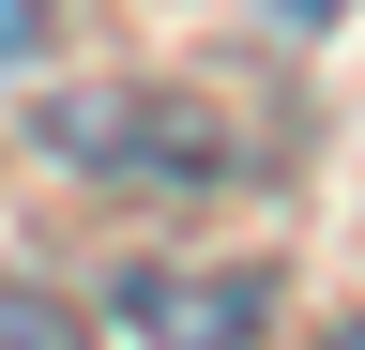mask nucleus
I'll return each instance as SVG.
<instances>
[{"label": "nucleus", "mask_w": 365, "mask_h": 350, "mask_svg": "<svg viewBox=\"0 0 365 350\" xmlns=\"http://www.w3.org/2000/svg\"><path fill=\"white\" fill-rule=\"evenodd\" d=\"M0 350H91V335H76L46 289H16V304H0Z\"/></svg>", "instance_id": "nucleus-1"}, {"label": "nucleus", "mask_w": 365, "mask_h": 350, "mask_svg": "<svg viewBox=\"0 0 365 350\" xmlns=\"http://www.w3.org/2000/svg\"><path fill=\"white\" fill-rule=\"evenodd\" d=\"M0 16H16V61H31V46H46V0H0Z\"/></svg>", "instance_id": "nucleus-2"}, {"label": "nucleus", "mask_w": 365, "mask_h": 350, "mask_svg": "<svg viewBox=\"0 0 365 350\" xmlns=\"http://www.w3.org/2000/svg\"><path fill=\"white\" fill-rule=\"evenodd\" d=\"M335 350H365V320H350V335H335Z\"/></svg>", "instance_id": "nucleus-3"}]
</instances>
